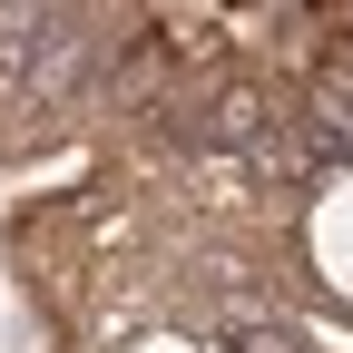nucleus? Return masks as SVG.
<instances>
[{
	"instance_id": "1",
	"label": "nucleus",
	"mask_w": 353,
	"mask_h": 353,
	"mask_svg": "<svg viewBox=\"0 0 353 353\" xmlns=\"http://www.w3.org/2000/svg\"><path fill=\"white\" fill-rule=\"evenodd\" d=\"M304 245H314V265L353 294V176H334V187L314 196V226H304Z\"/></svg>"
}]
</instances>
